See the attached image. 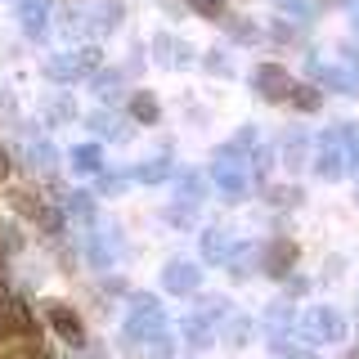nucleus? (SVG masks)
Here are the masks:
<instances>
[{
	"instance_id": "obj_5",
	"label": "nucleus",
	"mask_w": 359,
	"mask_h": 359,
	"mask_svg": "<svg viewBox=\"0 0 359 359\" xmlns=\"http://www.w3.org/2000/svg\"><path fill=\"white\" fill-rule=\"evenodd\" d=\"M130 117H135V121H144V126H153V121L162 117V108H157V95H149V90L130 95Z\"/></svg>"
},
{
	"instance_id": "obj_11",
	"label": "nucleus",
	"mask_w": 359,
	"mask_h": 359,
	"mask_svg": "<svg viewBox=\"0 0 359 359\" xmlns=\"http://www.w3.org/2000/svg\"><path fill=\"white\" fill-rule=\"evenodd\" d=\"M157 175H166V162H149V166H144V171H140V180H149V184H153Z\"/></svg>"
},
{
	"instance_id": "obj_1",
	"label": "nucleus",
	"mask_w": 359,
	"mask_h": 359,
	"mask_svg": "<svg viewBox=\"0 0 359 359\" xmlns=\"http://www.w3.org/2000/svg\"><path fill=\"white\" fill-rule=\"evenodd\" d=\"M45 319L54 323V332H59L63 341H72V346H81V341H86L81 314H76L72 306H63V301H50V306H45Z\"/></svg>"
},
{
	"instance_id": "obj_2",
	"label": "nucleus",
	"mask_w": 359,
	"mask_h": 359,
	"mask_svg": "<svg viewBox=\"0 0 359 359\" xmlns=\"http://www.w3.org/2000/svg\"><path fill=\"white\" fill-rule=\"evenodd\" d=\"M130 332H135V337H157V332H162V310H157L153 297H140V301H135V310H130Z\"/></svg>"
},
{
	"instance_id": "obj_4",
	"label": "nucleus",
	"mask_w": 359,
	"mask_h": 359,
	"mask_svg": "<svg viewBox=\"0 0 359 359\" xmlns=\"http://www.w3.org/2000/svg\"><path fill=\"white\" fill-rule=\"evenodd\" d=\"M292 265H297V243H292V238L269 243V256H265V269H269V274H274V278H283Z\"/></svg>"
},
{
	"instance_id": "obj_12",
	"label": "nucleus",
	"mask_w": 359,
	"mask_h": 359,
	"mask_svg": "<svg viewBox=\"0 0 359 359\" xmlns=\"http://www.w3.org/2000/svg\"><path fill=\"white\" fill-rule=\"evenodd\" d=\"M0 180H9V153L0 149Z\"/></svg>"
},
{
	"instance_id": "obj_8",
	"label": "nucleus",
	"mask_w": 359,
	"mask_h": 359,
	"mask_svg": "<svg viewBox=\"0 0 359 359\" xmlns=\"http://www.w3.org/2000/svg\"><path fill=\"white\" fill-rule=\"evenodd\" d=\"M9 202H14V211H22V216H27V220H36L41 211H45V207H41V202L32 198V194H14V198H9Z\"/></svg>"
},
{
	"instance_id": "obj_7",
	"label": "nucleus",
	"mask_w": 359,
	"mask_h": 359,
	"mask_svg": "<svg viewBox=\"0 0 359 359\" xmlns=\"http://www.w3.org/2000/svg\"><path fill=\"white\" fill-rule=\"evenodd\" d=\"M292 108H297V112H314V108H319V90H314V86H292Z\"/></svg>"
},
{
	"instance_id": "obj_3",
	"label": "nucleus",
	"mask_w": 359,
	"mask_h": 359,
	"mask_svg": "<svg viewBox=\"0 0 359 359\" xmlns=\"http://www.w3.org/2000/svg\"><path fill=\"white\" fill-rule=\"evenodd\" d=\"M256 90H261L265 99H287V95H292L287 67H278V63H265V67H256Z\"/></svg>"
},
{
	"instance_id": "obj_9",
	"label": "nucleus",
	"mask_w": 359,
	"mask_h": 359,
	"mask_svg": "<svg viewBox=\"0 0 359 359\" xmlns=\"http://www.w3.org/2000/svg\"><path fill=\"white\" fill-rule=\"evenodd\" d=\"M194 5V14H202V18H220L224 14V0H189Z\"/></svg>"
},
{
	"instance_id": "obj_10",
	"label": "nucleus",
	"mask_w": 359,
	"mask_h": 359,
	"mask_svg": "<svg viewBox=\"0 0 359 359\" xmlns=\"http://www.w3.org/2000/svg\"><path fill=\"white\" fill-rule=\"evenodd\" d=\"M72 162L81 166V171H95V166H99V149H95V144H86V149H76Z\"/></svg>"
},
{
	"instance_id": "obj_6",
	"label": "nucleus",
	"mask_w": 359,
	"mask_h": 359,
	"mask_svg": "<svg viewBox=\"0 0 359 359\" xmlns=\"http://www.w3.org/2000/svg\"><path fill=\"white\" fill-rule=\"evenodd\" d=\"M166 287L171 292H194L198 287V269L194 265H171L166 269Z\"/></svg>"
}]
</instances>
